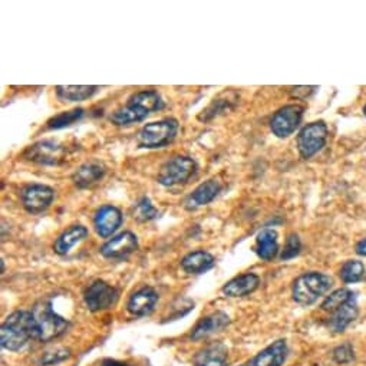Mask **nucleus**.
Returning <instances> with one entry per match:
<instances>
[{"label": "nucleus", "instance_id": "72a5a7b5", "mask_svg": "<svg viewBox=\"0 0 366 366\" xmlns=\"http://www.w3.org/2000/svg\"><path fill=\"white\" fill-rule=\"evenodd\" d=\"M102 366H128L127 363L124 362H119V360H114V359H107L102 362Z\"/></svg>", "mask_w": 366, "mask_h": 366}, {"label": "nucleus", "instance_id": "aec40b11", "mask_svg": "<svg viewBox=\"0 0 366 366\" xmlns=\"http://www.w3.org/2000/svg\"><path fill=\"white\" fill-rule=\"evenodd\" d=\"M229 316L223 312H215L207 318H204L203 321H200V323L194 328L193 333H191V339L194 340H200L203 338L210 336L211 333H215L218 330L225 329L229 325Z\"/></svg>", "mask_w": 366, "mask_h": 366}, {"label": "nucleus", "instance_id": "f8f14e48", "mask_svg": "<svg viewBox=\"0 0 366 366\" xmlns=\"http://www.w3.org/2000/svg\"><path fill=\"white\" fill-rule=\"evenodd\" d=\"M122 225V212L119 208L114 205H102L98 208L94 217L95 232L99 237L108 239L111 237Z\"/></svg>", "mask_w": 366, "mask_h": 366}, {"label": "nucleus", "instance_id": "412c9836", "mask_svg": "<svg viewBox=\"0 0 366 366\" xmlns=\"http://www.w3.org/2000/svg\"><path fill=\"white\" fill-rule=\"evenodd\" d=\"M214 266V257L204 250L188 253L181 260V267L188 274H201Z\"/></svg>", "mask_w": 366, "mask_h": 366}, {"label": "nucleus", "instance_id": "cd10ccee", "mask_svg": "<svg viewBox=\"0 0 366 366\" xmlns=\"http://www.w3.org/2000/svg\"><path fill=\"white\" fill-rule=\"evenodd\" d=\"M84 109L82 108H77V109H72V111H65L58 114L56 117L50 118L48 121V128L50 129H60L65 127H69L72 124H75L77 121H80L84 117Z\"/></svg>", "mask_w": 366, "mask_h": 366}, {"label": "nucleus", "instance_id": "a211bd4d", "mask_svg": "<svg viewBox=\"0 0 366 366\" xmlns=\"http://www.w3.org/2000/svg\"><path fill=\"white\" fill-rule=\"evenodd\" d=\"M260 279L254 273H244L230 280L225 287L223 293L229 298H243L253 293L259 287Z\"/></svg>", "mask_w": 366, "mask_h": 366}, {"label": "nucleus", "instance_id": "20e7f679", "mask_svg": "<svg viewBox=\"0 0 366 366\" xmlns=\"http://www.w3.org/2000/svg\"><path fill=\"white\" fill-rule=\"evenodd\" d=\"M35 325H36V333H38V340L42 342H49L60 335H63L69 326L68 321L59 316L50 302L42 301L38 305H35L32 311Z\"/></svg>", "mask_w": 366, "mask_h": 366}, {"label": "nucleus", "instance_id": "c9c22d12", "mask_svg": "<svg viewBox=\"0 0 366 366\" xmlns=\"http://www.w3.org/2000/svg\"><path fill=\"white\" fill-rule=\"evenodd\" d=\"M363 114H365V117H366V105H365V108H363Z\"/></svg>", "mask_w": 366, "mask_h": 366}, {"label": "nucleus", "instance_id": "9d476101", "mask_svg": "<svg viewBox=\"0 0 366 366\" xmlns=\"http://www.w3.org/2000/svg\"><path fill=\"white\" fill-rule=\"evenodd\" d=\"M53 188L43 184H29L21 193L23 208L31 214H39L45 211L53 201Z\"/></svg>", "mask_w": 366, "mask_h": 366}, {"label": "nucleus", "instance_id": "f3484780", "mask_svg": "<svg viewBox=\"0 0 366 366\" xmlns=\"http://www.w3.org/2000/svg\"><path fill=\"white\" fill-rule=\"evenodd\" d=\"M287 357L286 340L280 339L269 345L252 359L253 366H281Z\"/></svg>", "mask_w": 366, "mask_h": 366}, {"label": "nucleus", "instance_id": "423d86ee", "mask_svg": "<svg viewBox=\"0 0 366 366\" xmlns=\"http://www.w3.org/2000/svg\"><path fill=\"white\" fill-rule=\"evenodd\" d=\"M197 163L187 156H176L168 160L158 173V183L164 187L187 184L197 174Z\"/></svg>", "mask_w": 366, "mask_h": 366}, {"label": "nucleus", "instance_id": "393cba45", "mask_svg": "<svg viewBox=\"0 0 366 366\" xmlns=\"http://www.w3.org/2000/svg\"><path fill=\"white\" fill-rule=\"evenodd\" d=\"M56 97L62 101H68V102H81L85 101L88 98H91L92 95L97 94L98 87H90V85H78V87H56Z\"/></svg>", "mask_w": 366, "mask_h": 366}, {"label": "nucleus", "instance_id": "9b49d317", "mask_svg": "<svg viewBox=\"0 0 366 366\" xmlns=\"http://www.w3.org/2000/svg\"><path fill=\"white\" fill-rule=\"evenodd\" d=\"M84 299L91 312H99L109 309L117 302L118 291L108 283L98 280L87 289Z\"/></svg>", "mask_w": 366, "mask_h": 366}, {"label": "nucleus", "instance_id": "6e6552de", "mask_svg": "<svg viewBox=\"0 0 366 366\" xmlns=\"http://www.w3.org/2000/svg\"><path fill=\"white\" fill-rule=\"evenodd\" d=\"M328 125L323 121L308 124L298 135V150L303 160L316 156L328 141Z\"/></svg>", "mask_w": 366, "mask_h": 366}, {"label": "nucleus", "instance_id": "2f4dec72", "mask_svg": "<svg viewBox=\"0 0 366 366\" xmlns=\"http://www.w3.org/2000/svg\"><path fill=\"white\" fill-rule=\"evenodd\" d=\"M66 357H69V352L68 350H58V352H49L45 356H42L41 363L42 365H55L59 363L62 360H65Z\"/></svg>", "mask_w": 366, "mask_h": 366}, {"label": "nucleus", "instance_id": "4be33fe9", "mask_svg": "<svg viewBox=\"0 0 366 366\" xmlns=\"http://www.w3.org/2000/svg\"><path fill=\"white\" fill-rule=\"evenodd\" d=\"M357 318V303H356V296L342 305L339 309H336L332 313L330 318V328L332 330L340 333L343 332L355 319Z\"/></svg>", "mask_w": 366, "mask_h": 366}, {"label": "nucleus", "instance_id": "473e14b6", "mask_svg": "<svg viewBox=\"0 0 366 366\" xmlns=\"http://www.w3.org/2000/svg\"><path fill=\"white\" fill-rule=\"evenodd\" d=\"M356 253L359 256H366V239L360 240L357 244H356Z\"/></svg>", "mask_w": 366, "mask_h": 366}, {"label": "nucleus", "instance_id": "f03ea898", "mask_svg": "<svg viewBox=\"0 0 366 366\" xmlns=\"http://www.w3.org/2000/svg\"><path fill=\"white\" fill-rule=\"evenodd\" d=\"M31 339H38L32 312L18 311L9 315L0 329L2 348L8 350H21Z\"/></svg>", "mask_w": 366, "mask_h": 366}, {"label": "nucleus", "instance_id": "bb28decb", "mask_svg": "<svg viewBox=\"0 0 366 366\" xmlns=\"http://www.w3.org/2000/svg\"><path fill=\"white\" fill-rule=\"evenodd\" d=\"M365 264L359 260H348L340 269V279L343 283H357L365 277Z\"/></svg>", "mask_w": 366, "mask_h": 366}, {"label": "nucleus", "instance_id": "dca6fc26", "mask_svg": "<svg viewBox=\"0 0 366 366\" xmlns=\"http://www.w3.org/2000/svg\"><path fill=\"white\" fill-rule=\"evenodd\" d=\"M220 191H222V184H220L218 180L210 178V180L204 181L187 198V201H185L187 208L193 210V208H198V207L210 204L220 194Z\"/></svg>", "mask_w": 366, "mask_h": 366}, {"label": "nucleus", "instance_id": "ddd939ff", "mask_svg": "<svg viewBox=\"0 0 366 366\" xmlns=\"http://www.w3.org/2000/svg\"><path fill=\"white\" fill-rule=\"evenodd\" d=\"M138 249L136 236L131 232H124L108 240L101 247V254L105 259H125Z\"/></svg>", "mask_w": 366, "mask_h": 366}, {"label": "nucleus", "instance_id": "c756f323", "mask_svg": "<svg viewBox=\"0 0 366 366\" xmlns=\"http://www.w3.org/2000/svg\"><path fill=\"white\" fill-rule=\"evenodd\" d=\"M301 249H302V243H301L299 236L295 235V233H291L286 240V244H284V249L280 254V259L281 260H290L293 257H296L301 253Z\"/></svg>", "mask_w": 366, "mask_h": 366}, {"label": "nucleus", "instance_id": "f704fd0d", "mask_svg": "<svg viewBox=\"0 0 366 366\" xmlns=\"http://www.w3.org/2000/svg\"><path fill=\"white\" fill-rule=\"evenodd\" d=\"M242 366H253V365L249 362V363H246V365H242Z\"/></svg>", "mask_w": 366, "mask_h": 366}, {"label": "nucleus", "instance_id": "0eeeda50", "mask_svg": "<svg viewBox=\"0 0 366 366\" xmlns=\"http://www.w3.org/2000/svg\"><path fill=\"white\" fill-rule=\"evenodd\" d=\"M68 154V149L55 141V139H43L31 146H28L23 153V157L28 161L42 164V166H59L65 161Z\"/></svg>", "mask_w": 366, "mask_h": 366}, {"label": "nucleus", "instance_id": "a878e982", "mask_svg": "<svg viewBox=\"0 0 366 366\" xmlns=\"http://www.w3.org/2000/svg\"><path fill=\"white\" fill-rule=\"evenodd\" d=\"M355 296H356V293L349 289H338L333 293H330V295L325 299V302L322 303V309L333 313L336 309H339L342 305H345Z\"/></svg>", "mask_w": 366, "mask_h": 366}, {"label": "nucleus", "instance_id": "7c9ffc66", "mask_svg": "<svg viewBox=\"0 0 366 366\" xmlns=\"http://www.w3.org/2000/svg\"><path fill=\"white\" fill-rule=\"evenodd\" d=\"M355 357L353 348L350 343H343L333 350V359L338 363H349Z\"/></svg>", "mask_w": 366, "mask_h": 366}, {"label": "nucleus", "instance_id": "2eb2a0df", "mask_svg": "<svg viewBox=\"0 0 366 366\" xmlns=\"http://www.w3.org/2000/svg\"><path fill=\"white\" fill-rule=\"evenodd\" d=\"M107 173L104 164L98 161H91L82 164L75 173L72 174V181L78 188H90L94 184L99 183Z\"/></svg>", "mask_w": 366, "mask_h": 366}, {"label": "nucleus", "instance_id": "c85d7f7f", "mask_svg": "<svg viewBox=\"0 0 366 366\" xmlns=\"http://www.w3.org/2000/svg\"><path fill=\"white\" fill-rule=\"evenodd\" d=\"M157 215L158 210L153 205L149 197H142L134 208V218H136L138 222H151Z\"/></svg>", "mask_w": 366, "mask_h": 366}, {"label": "nucleus", "instance_id": "39448f33", "mask_svg": "<svg viewBox=\"0 0 366 366\" xmlns=\"http://www.w3.org/2000/svg\"><path fill=\"white\" fill-rule=\"evenodd\" d=\"M178 132V122L173 118L150 122L141 128L136 142L141 149H163L174 141Z\"/></svg>", "mask_w": 366, "mask_h": 366}, {"label": "nucleus", "instance_id": "6ab92c4d", "mask_svg": "<svg viewBox=\"0 0 366 366\" xmlns=\"http://www.w3.org/2000/svg\"><path fill=\"white\" fill-rule=\"evenodd\" d=\"M88 236V229L82 225H75L70 226L68 230H65L55 242L53 244V250L56 254L63 256L66 253H69V250L77 246L78 243H81L82 240H85Z\"/></svg>", "mask_w": 366, "mask_h": 366}, {"label": "nucleus", "instance_id": "4468645a", "mask_svg": "<svg viewBox=\"0 0 366 366\" xmlns=\"http://www.w3.org/2000/svg\"><path fill=\"white\" fill-rule=\"evenodd\" d=\"M157 302H158L157 291L151 287H142L129 298L127 309L131 315L141 318V316L150 315L154 311Z\"/></svg>", "mask_w": 366, "mask_h": 366}, {"label": "nucleus", "instance_id": "7ed1b4c3", "mask_svg": "<svg viewBox=\"0 0 366 366\" xmlns=\"http://www.w3.org/2000/svg\"><path fill=\"white\" fill-rule=\"evenodd\" d=\"M332 287V279L319 271H309L299 276L293 283V301L302 306L313 305Z\"/></svg>", "mask_w": 366, "mask_h": 366}, {"label": "nucleus", "instance_id": "5701e85b", "mask_svg": "<svg viewBox=\"0 0 366 366\" xmlns=\"http://www.w3.org/2000/svg\"><path fill=\"white\" fill-rule=\"evenodd\" d=\"M256 252L260 259L266 262L273 260L279 252L277 233L271 229H266L262 233H259L256 240Z\"/></svg>", "mask_w": 366, "mask_h": 366}, {"label": "nucleus", "instance_id": "b1692460", "mask_svg": "<svg viewBox=\"0 0 366 366\" xmlns=\"http://www.w3.org/2000/svg\"><path fill=\"white\" fill-rule=\"evenodd\" d=\"M227 350L223 345H211L195 356L194 366H226Z\"/></svg>", "mask_w": 366, "mask_h": 366}, {"label": "nucleus", "instance_id": "f257e3e1", "mask_svg": "<svg viewBox=\"0 0 366 366\" xmlns=\"http://www.w3.org/2000/svg\"><path fill=\"white\" fill-rule=\"evenodd\" d=\"M164 108V101L156 91H141L134 94L125 107L111 115V122L117 127H127L144 121L151 112Z\"/></svg>", "mask_w": 366, "mask_h": 366}, {"label": "nucleus", "instance_id": "1a4fd4ad", "mask_svg": "<svg viewBox=\"0 0 366 366\" xmlns=\"http://www.w3.org/2000/svg\"><path fill=\"white\" fill-rule=\"evenodd\" d=\"M305 108L298 104H291L280 108L270 121L271 132L279 138H287L301 125Z\"/></svg>", "mask_w": 366, "mask_h": 366}]
</instances>
